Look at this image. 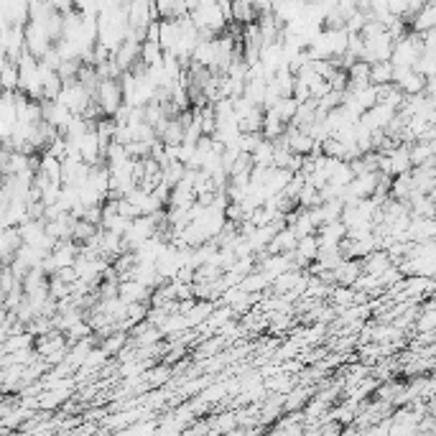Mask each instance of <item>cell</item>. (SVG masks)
I'll return each instance as SVG.
<instances>
[{"instance_id": "1", "label": "cell", "mask_w": 436, "mask_h": 436, "mask_svg": "<svg viewBox=\"0 0 436 436\" xmlns=\"http://www.w3.org/2000/svg\"><path fill=\"white\" fill-rule=\"evenodd\" d=\"M391 51H393V38L386 28L370 33V36H362V54H360L362 62L367 64L386 62V59H391Z\"/></svg>"}, {"instance_id": "2", "label": "cell", "mask_w": 436, "mask_h": 436, "mask_svg": "<svg viewBox=\"0 0 436 436\" xmlns=\"http://www.w3.org/2000/svg\"><path fill=\"white\" fill-rule=\"evenodd\" d=\"M95 102L100 105L102 115H113L123 105V89L118 79H100L95 89Z\"/></svg>"}, {"instance_id": "3", "label": "cell", "mask_w": 436, "mask_h": 436, "mask_svg": "<svg viewBox=\"0 0 436 436\" xmlns=\"http://www.w3.org/2000/svg\"><path fill=\"white\" fill-rule=\"evenodd\" d=\"M151 291L153 289H148V286L138 284V281H133V279H125V281H121V284H118V296H121L125 303H135V301L148 303V298H151Z\"/></svg>"}, {"instance_id": "4", "label": "cell", "mask_w": 436, "mask_h": 436, "mask_svg": "<svg viewBox=\"0 0 436 436\" xmlns=\"http://www.w3.org/2000/svg\"><path fill=\"white\" fill-rule=\"evenodd\" d=\"M388 161V174L391 177H398V174H406L411 171V158H408V143H398L391 153H386Z\"/></svg>"}, {"instance_id": "5", "label": "cell", "mask_w": 436, "mask_h": 436, "mask_svg": "<svg viewBox=\"0 0 436 436\" xmlns=\"http://www.w3.org/2000/svg\"><path fill=\"white\" fill-rule=\"evenodd\" d=\"M18 247H21L18 228H3L0 230V263H3V266L11 263Z\"/></svg>"}, {"instance_id": "6", "label": "cell", "mask_w": 436, "mask_h": 436, "mask_svg": "<svg viewBox=\"0 0 436 436\" xmlns=\"http://www.w3.org/2000/svg\"><path fill=\"white\" fill-rule=\"evenodd\" d=\"M18 235H21V242L26 245H38L41 237L46 235V222L44 220H36V217H28L18 225Z\"/></svg>"}, {"instance_id": "7", "label": "cell", "mask_w": 436, "mask_h": 436, "mask_svg": "<svg viewBox=\"0 0 436 436\" xmlns=\"http://www.w3.org/2000/svg\"><path fill=\"white\" fill-rule=\"evenodd\" d=\"M296 240H298V237L294 235V230L286 225V228H281L279 233L271 237V242L266 245V253H294Z\"/></svg>"}, {"instance_id": "8", "label": "cell", "mask_w": 436, "mask_h": 436, "mask_svg": "<svg viewBox=\"0 0 436 436\" xmlns=\"http://www.w3.org/2000/svg\"><path fill=\"white\" fill-rule=\"evenodd\" d=\"M429 28H436V6H434V0H426L424 6L413 13V18H411V31L421 33V31H429Z\"/></svg>"}, {"instance_id": "9", "label": "cell", "mask_w": 436, "mask_h": 436, "mask_svg": "<svg viewBox=\"0 0 436 436\" xmlns=\"http://www.w3.org/2000/svg\"><path fill=\"white\" fill-rule=\"evenodd\" d=\"M434 151H436L434 140H413V143H408V158H411V166L434 161Z\"/></svg>"}, {"instance_id": "10", "label": "cell", "mask_w": 436, "mask_h": 436, "mask_svg": "<svg viewBox=\"0 0 436 436\" xmlns=\"http://www.w3.org/2000/svg\"><path fill=\"white\" fill-rule=\"evenodd\" d=\"M240 286L245 294H260V291H266L268 286H271V279H268L266 273L258 271V268H253V271L247 273V276H242L240 279Z\"/></svg>"}, {"instance_id": "11", "label": "cell", "mask_w": 436, "mask_h": 436, "mask_svg": "<svg viewBox=\"0 0 436 436\" xmlns=\"http://www.w3.org/2000/svg\"><path fill=\"white\" fill-rule=\"evenodd\" d=\"M0 89H18V64L13 59H0Z\"/></svg>"}, {"instance_id": "12", "label": "cell", "mask_w": 436, "mask_h": 436, "mask_svg": "<svg viewBox=\"0 0 436 436\" xmlns=\"http://www.w3.org/2000/svg\"><path fill=\"white\" fill-rule=\"evenodd\" d=\"M38 174H44L46 179L51 181H59V174H62V161L57 156H51V153L41 151V158H38Z\"/></svg>"}, {"instance_id": "13", "label": "cell", "mask_w": 436, "mask_h": 436, "mask_svg": "<svg viewBox=\"0 0 436 436\" xmlns=\"http://www.w3.org/2000/svg\"><path fill=\"white\" fill-rule=\"evenodd\" d=\"M3 345H6L8 352H16V350L33 347V335H31V332H28V329H21V332H11V335H6Z\"/></svg>"}, {"instance_id": "14", "label": "cell", "mask_w": 436, "mask_h": 436, "mask_svg": "<svg viewBox=\"0 0 436 436\" xmlns=\"http://www.w3.org/2000/svg\"><path fill=\"white\" fill-rule=\"evenodd\" d=\"M391 82H393V64H391V59L370 64V84H391Z\"/></svg>"}, {"instance_id": "15", "label": "cell", "mask_w": 436, "mask_h": 436, "mask_svg": "<svg viewBox=\"0 0 436 436\" xmlns=\"http://www.w3.org/2000/svg\"><path fill=\"white\" fill-rule=\"evenodd\" d=\"M95 225H89L87 220H82V217H77L74 222H72V240L79 242V245H84V242L95 235Z\"/></svg>"}, {"instance_id": "16", "label": "cell", "mask_w": 436, "mask_h": 436, "mask_svg": "<svg viewBox=\"0 0 436 436\" xmlns=\"http://www.w3.org/2000/svg\"><path fill=\"white\" fill-rule=\"evenodd\" d=\"M161 59H164V49L156 41H140V62L145 67H151V64L161 62Z\"/></svg>"}, {"instance_id": "17", "label": "cell", "mask_w": 436, "mask_h": 436, "mask_svg": "<svg viewBox=\"0 0 436 436\" xmlns=\"http://www.w3.org/2000/svg\"><path fill=\"white\" fill-rule=\"evenodd\" d=\"M128 345V332H110L102 337V350L108 354H118Z\"/></svg>"}, {"instance_id": "18", "label": "cell", "mask_w": 436, "mask_h": 436, "mask_svg": "<svg viewBox=\"0 0 436 436\" xmlns=\"http://www.w3.org/2000/svg\"><path fill=\"white\" fill-rule=\"evenodd\" d=\"M413 69L418 72V74H424L426 79H431L436 72V57H434V51H421L416 59V64H413Z\"/></svg>"}, {"instance_id": "19", "label": "cell", "mask_w": 436, "mask_h": 436, "mask_svg": "<svg viewBox=\"0 0 436 436\" xmlns=\"http://www.w3.org/2000/svg\"><path fill=\"white\" fill-rule=\"evenodd\" d=\"M207 421H209V431H220V434L230 431L233 434L235 424H237V413H220V416L207 418Z\"/></svg>"}, {"instance_id": "20", "label": "cell", "mask_w": 436, "mask_h": 436, "mask_svg": "<svg viewBox=\"0 0 436 436\" xmlns=\"http://www.w3.org/2000/svg\"><path fill=\"white\" fill-rule=\"evenodd\" d=\"M263 140V135L260 133H240L237 135V140H235V145H237V151H242V153H253V148L255 145Z\"/></svg>"}, {"instance_id": "21", "label": "cell", "mask_w": 436, "mask_h": 436, "mask_svg": "<svg viewBox=\"0 0 436 436\" xmlns=\"http://www.w3.org/2000/svg\"><path fill=\"white\" fill-rule=\"evenodd\" d=\"M158 18H177V0H153Z\"/></svg>"}, {"instance_id": "22", "label": "cell", "mask_w": 436, "mask_h": 436, "mask_svg": "<svg viewBox=\"0 0 436 436\" xmlns=\"http://www.w3.org/2000/svg\"><path fill=\"white\" fill-rule=\"evenodd\" d=\"M16 286H21V281L16 279V276H13L11 268H8V266L0 268V289H3V291H6V294H8V291L16 289Z\"/></svg>"}, {"instance_id": "23", "label": "cell", "mask_w": 436, "mask_h": 436, "mask_svg": "<svg viewBox=\"0 0 436 436\" xmlns=\"http://www.w3.org/2000/svg\"><path fill=\"white\" fill-rule=\"evenodd\" d=\"M128 434H140V431H148V434H153L156 431V424H135V426H128Z\"/></svg>"}, {"instance_id": "24", "label": "cell", "mask_w": 436, "mask_h": 436, "mask_svg": "<svg viewBox=\"0 0 436 436\" xmlns=\"http://www.w3.org/2000/svg\"><path fill=\"white\" fill-rule=\"evenodd\" d=\"M6 340V329H3V324H0V342Z\"/></svg>"}, {"instance_id": "25", "label": "cell", "mask_w": 436, "mask_h": 436, "mask_svg": "<svg viewBox=\"0 0 436 436\" xmlns=\"http://www.w3.org/2000/svg\"><path fill=\"white\" fill-rule=\"evenodd\" d=\"M3 298H6V291L0 289V306H3Z\"/></svg>"}, {"instance_id": "26", "label": "cell", "mask_w": 436, "mask_h": 436, "mask_svg": "<svg viewBox=\"0 0 436 436\" xmlns=\"http://www.w3.org/2000/svg\"><path fill=\"white\" fill-rule=\"evenodd\" d=\"M0 268H3V263H0Z\"/></svg>"}]
</instances>
